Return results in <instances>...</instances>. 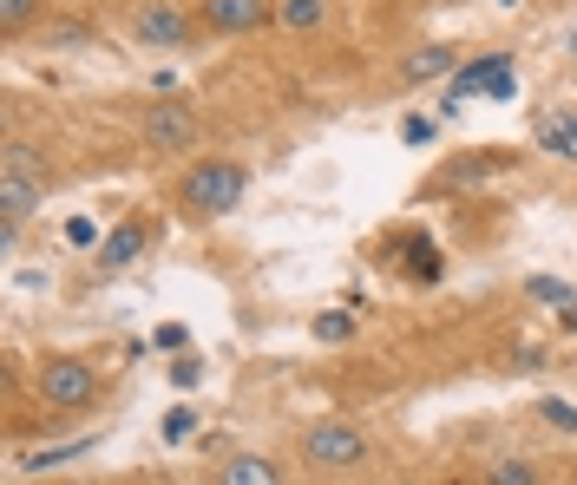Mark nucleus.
I'll return each instance as SVG.
<instances>
[{
    "label": "nucleus",
    "mask_w": 577,
    "mask_h": 485,
    "mask_svg": "<svg viewBox=\"0 0 577 485\" xmlns=\"http://www.w3.org/2000/svg\"><path fill=\"white\" fill-rule=\"evenodd\" d=\"M178 198H184L191 216H230V210L250 198V171L230 164V158H204V164H191V178H184Z\"/></svg>",
    "instance_id": "f257e3e1"
},
{
    "label": "nucleus",
    "mask_w": 577,
    "mask_h": 485,
    "mask_svg": "<svg viewBox=\"0 0 577 485\" xmlns=\"http://www.w3.org/2000/svg\"><path fill=\"white\" fill-rule=\"evenodd\" d=\"M479 92H493V99H512V92H518V79H512V53H486V60L459 67L453 79H446V105H439V112H466Z\"/></svg>",
    "instance_id": "f03ea898"
},
{
    "label": "nucleus",
    "mask_w": 577,
    "mask_h": 485,
    "mask_svg": "<svg viewBox=\"0 0 577 485\" xmlns=\"http://www.w3.org/2000/svg\"><path fill=\"white\" fill-rule=\"evenodd\" d=\"M302 459H308V466H328V473L361 466V459H367V433H361L355 420H322V426L302 433Z\"/></svg>",
    "instance_id": "7ed1b4c3"
},
{
    "label": "nucleus",
    "mask_w": 577,
    "mask_h": 485,
    "mask_svg": "<svg viewBox=\"0 0 577 485\" xmlns=\"http://www.w3.org/2000/svg\"><path fill=\"white\" fill-rule=\"evenodd\" d=\"M92 394H99V367L92 361L60 354V361L40 367V401L47 407H92Z\"/></svg>",
    "instance_id": "20e7f679"
},
{
    "label": "nucleus",
    "mask_w": 577,
    "mask_h": 485,
    "mask_svg": "<svg viewBox=\"0 0 577 485\" xmlns=\"http://www.w3.org/2000/svg\"><path fill=\"white\" fill-rule=\"evenodd\" d=\"M198 105L191 99H158L151 112H144V144L151 151H191L198 144Z\"/></svg>",
    "instance_id": "39448f33"
},
{
    "label": "nucleus",
    "mask_w": 577,
    "mask_h": 485,
    "mask_svg": "<svg viewBox=\"0 0 577 485\" xmlns=\"http://www.w3.org/2000/svg\"><path fill=\"white\" fill-rule=\"evenodd\" d=\"M27 158H33V151H20V144H13V151H7V164H0V216H13V223H27L33 210L47 204V191L33 184Z\"/></svg>",
    "instance_id": "423d86ee"
},
{
    "label": "nucleus",
    "mask_w": 577,
    "mask_h": 485,
    "mask_svg": "<svg viewBox=\"0 0 577 485\" xmlns=\"http://www.w3.org/2000/svg\"><path fill=\"white\" fill-rule=\"evenodd\" d=\"M270 20H276L270 0H204V27H216V33H256Z\"/></svg>",
    "instance_id": "0eeeda50"
},
{
    "label": "nucleus",
    "mask_w": 577,
    "mask_h": 485,
    "mask_svg": "<svg viewBox=\"0 0 577 485\" xmlns=\"http://www.w3.org/2000/svg\"><path fill=\"white\" fill-rule=\"evenodd\" d=\"M139 40H144V47H184V40H191L184 7H171V0H151V7H139Z\"/></svg>",
    "instance_id": "6e6552de"
},
{
    "label": "nucleus",
    "mask_w": 577,
    "mask_h": 485,
    "mask_svg": "<svg viewBox=\"0 0 577 485\" xmlns=\"http://www.w3.org/2000/svg\"><path fill=\"white\" fill-rule=\"evenodd\" d=\"M144 243H151V236H144L139 216L119 223V230H105V243H99V270H132V263L144 256Z\"/></svg>",
    "instance_id": "1a4fd4ad"
},
{
    "label": "nucleus",
    "mask_w": 577,
    "mask_h": 485,
    "mask_svg": "<svg viewBox=\"0 0 577 485\" xmlns=\"http://www.w3.org/2000/svg\"><path fill=\"white\" fill-rule=\"evenodd\" d=\"M216 485H283V466L263 459V453H230L216 466Z\"/></svg>",
    "instance_id": "9d476101"
},
{
    "label": "nucleus",
    "mask_w": 577,
    "mask_h": 485,
    "mask_svg": "<svg viewBox=\"0 0 577 485\" xmlns=\"http://www.w3.org/2000/svg\"><path fill=\"white\" fill-rule=\"evenodd\" d=\"M407 79L421 85V79H453L459 72V60H453V47H421V53H407Z\"/></svg>",
    "instance_id": "9b49d317"
},
{
    "label": "nucleus",
    "mask_w": 577,
    "mask_h": 485,
    "mask_svg": "<svg viewBox=\"0 0 577 485\" xmlns=\"http://www.w3.org/2000/svg\"><path fill=\"white\" fill-rule=\"evenodd\" d=\"M276 20H283L288 33H315L328 20V0H276Z\"/></svg>",
    "instance_id": "f8f14e48"
},
{
    "label": "nucleus",
    "mask_w": 577,
    "mask_h": 485,
    "mask_svg": "<svg viewBox=\"0 0 577 485\" xmlns=\"http://www.w3.org/2000/svg\"><path fill=\"white\" fill-rule=\"evenodd\" d=\"M538 151H551V158H577V119H571V112H558V119L538 125Z\"/></svg>",
    "instance_id": "ddd939ff"
},
{
    "label": "nucleus",
    "mask_w": 577,
    "mask_h": 485,
    "mask_svg": "<svg viewBox=\"0 0 577 485\" xmlns=\"http://www.w3.org/2000/svg\"><path fill=\"white\" fill-rule=\"evenodd\" d=\"M355 329H361L355 309H322V315H315V342H328V347L355 342Z\"/></svg>",
    "instance_id": "4468645a"
},
{
    "label": "nucleus",
    "mask_w": 577,
    "mask_h": 485,
    "mask_svg": "<svg viewBox=\"0 0 577 485\" xmlns=\"http://www.w3.org/2000/svg\"><path fill=\"white\" fill-rule=\"evenodd\" d=\"M85 453H92V439H67V446L27 453V459H20V473H47V466H67V459H85Z\"/></svg>",
    "instance_id": "2eb2a0df"
},
{
    "label": "nucleus",
    "mask_w": 577,
    "mask_h": 485,
    "mask_svg": "<svg viewBox=\"0 0 577 485\" xmlns=\"http://www.w3.org/2000/svg\"><path fill=\"white\" fill-rule=\"evenodd\" d=\"M486 485H545V473H538L532 459H499V466L486 473Z\"/></svg>",
    "instance_id": "dca6fc26"
},
{
    "label": "nucleus",
    "mask_w": 577,
    "mask_h": 485,
    "mask_svg": "<svg viewBox=\"0 0 577 485\" xmlns=\"http://www.w3.org/2000/svg\"><path fill=\"white\" fill-rule=\"evenodd\" d=\"M538 420H545L551 433H577V407H571V401H558V394L538 401Z\"/></svg>",
    "instance_id": "f3484780"
},
{
    "label": "nucleus",
    "mask_w": 577,
    "mask_h": 485,
    "mask_svg": "<svg viewBox=\"0 0 577 485\" xmlns=\"http://www.w3.org/2000/svg\"><path fill=\"white\" fill-rule=\"evenodd\" d=\"M525 295H532V302H551V309H565L577 289H571V282H558V276H532V282H525Z\"/></svg>",
    "instance_id": "a211bd4d"
},
{
    "label": "nucleus",
    "mask_w": 577,
    "mask_h": 485,
    "mask_svg": "<svg viewBox=\"0 0 577 485\" xmlns=\"http://www.w3.org/2000/svg\"><path fill=\"white\" fill-rule=\"evenodd\" d=\"M191 433H198V414H191V407H171V414H164V439H171V446H184Z\"/></svg>",
    "instance_id": "6ab92c4d"
},
{
    "label": "nucleus",
    "mask_w": 577,
    "mask_h": 485,
    "mask_svg": "<svg viewBox=\"0 0 577 485\" xmlns=\"http://www.w3.org/2000/svg\"><path fill=\"white\" fill-rule=\"evenodd\" d=\"M67 243H72V250H99L105 236H99V223H92V216H72V223H67Z\"/></svg>",
    "instance_id": "aec40b11"
},
{
    "label": "nucleus",
    "mask_w": 577,
    "mask_h": 485,
    "mask_svg": "<svg viewBox=\"0 0 577 485\" xmlns=\"http://www.w3.org/2000/svg\"><path fill=\"white\" fill-rule=\"evenodd\" d=\"M171 381H178V387H198V381H204V361H198V354H178V361H171Z\"/></svg>",
    "instance_id": "412c9836"
},
{
    "label": "nucleus",
    "mask_w": 577,
    "mask_h": 485,
    "mask_svg": "<svg viewBox=\"0 0 577 485\" xmlns=\"http://www.w3.org/2000/svg\"><path fill=\"white\" fill-rule=\"evenodd\" d=\"M433 132H439V119H427V112H414V119H401V139H407V144H427Z\"/></svg>",
    "instance_id": "4be33fe9"
},
{
    "label": "nucleus",
    "mask_w": 577,
    "mask_h": 485,
    "mask_svg": "<svg viewBox=\"0 0 577 485\" xmlns=\"http://www.w3.org/2000/svg\"><path fill=\"white\" fill-rule=\"evenodd\" d=\"M33 7H40V0H0V20L20 27V20H33Z\"/></svg>",
    "instance_id": "5701e85b"
},
{
    "label": "nucleus",
    "mask_w": 577,
    "mask_h": 485,
    "mask_svg": "<svg viewBox=\"0 0 577 485\" xmlns=\"http://www.w3.org/2000/svg\"><path fill=\"white\" fill-rule=\"evenodd\" d=\"M558 329H571V335H577V295L565 302V309H558Z\"/></svg>",
    "instance_id": "b1692460"
},
{
    "label": "nucleus",
    "mask_w": 577,
    "mask_h": 485,
    "mask_svg": "<svg viewBox=\"0 0 577 485\" xmlns=\"http://www.w3.org/2000/svg\"><path fill=\"white\" fill-rule=\"evenodd\" d=\"M493 7H525V0H493Z\"/></svg>",
    "instance_id": "393cba45"
},
{
    "label": "nucleus",
    "mask_w": 577,
    "mask_h": 485,
    "mask_svg": "<svg viewBox=\"0 0 577 485\" xmlns=\"http://www.w3.org/2000/svg\"><path fill=\"white\" fill-rule=\"evenodd\" d=\"M565 53H577V33H571V40H565Z\"/></svg>",
    "instance_id": "a878e982"
}]
</instances>
